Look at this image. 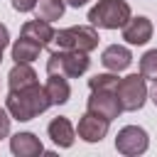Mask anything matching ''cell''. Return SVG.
Listing matches in <instances>:
<instances>
[{
    "mask_svg": "<svg viewBox=\"0 0 157 157\" xmlns=\"http://www.w3.org/2000/svg\"><path fill=\"white\" fill-rule=\"evenodd\" d=\"M34 83H37V74L29 64H15L7 74L10 91H20V88H27V86H34Z\"/></svg>",
    "mask_w": 157,
    "mask_h": 157,
    "instance_id": "2e32d148",
    "label": "cell"
},
{
    "mask_svg": "<svg viewBox=\"0 0 157 157\" xmlns=\"http://www.w3.org/2000/svg\"><path fill=\"white\" fill-rule=\"evenodd\" d=\"M152 37V22L145 17V15H137V17H130L123 27V39L128 44H147Z\"/></svg>",
    "mask_w": 157,
    "mask_h": 157,
    "instance_id": "9c48e42d",
    "label": "cell"
},
{
    "mask_svg": "<svg viewBox=\"0 0 157 157\" xmlns=\"http://www.w3.org/2000/svg\"><path fill=\"white\" fill-rule=\"evenodd\" d=\"M150 98H152V103L157 105V81L152 83V88H150Z\"/></svg>",
    "mask_w": 157,
    "mask_h": 157,
    "instance_id": "cb8c5ba5",
    "label": "cell"
},
{
    "mask_svg": "<svg viewBox=\"0 0 157 157\" xmlns=\"http://www.w3.org/2000/svg\"><path fill=\"white\" fill-rule=\"evenodd\" d=\"M130 17H132L130 15V5L125 0H98L88 10V22L93 27H101V29L125 27V22Z\"/></svg>",
    "mask_w": 157,
    "mask_h": 157,
    "instance_id": "7a4b0ae2",
    "label": "cell"
},
{
    "mask_svg": "<svg viewBox=\"0 0 157 157\" xmlns=\"http://www.w3.org/2000/svg\"><path fill=\"white\" fill-rule=\"evenodd\" d=\"M76 132H78V137H81L83 142H101V140L105 137V132H108V120L86 110V113L78 118Z\"/></svg>",
    "mask_w": 157,
    "mask_h": 157,
    "instance_id": "ba28073f",
    "label": "cell"
},
{
    "mask_svg": "<svg viewBox=\"0 0 157 157\" xmlns=\"http://www.w3.org/2000/svg\"><path fill=\"white\" fill-rule=\"evenodd\" d=\"M39 52H42V44L34 42V39H29V37H22V34L12 44V59H15V64H29V61H34L39 56Z\"/></svg>",
    "mask_w": 157,
    "mask_h": 157,
    "instance_id": "9a60e30c",
    "label": "cell"
},
{
    "mask_svg": "<svg viewBox=\"0 0 157 157\" xmlns=\"http://www.w3.org/2000/svg\"><path fill=\"white\" fill-rule=\"evenodd\" d=\"M44 88H47V96H49L52 105H64L69 101V96H71V88H69L66 76H59V74H49Z\"/></svg>",
    "mask_w": 157,
    "mask_h": 157,
    "instance_id": "5bb4252c",
    "label": "cell"
},
{
    "mask_svg": "<svg viewBox=\"0 0 157 157\" xmlns=\"http://www.w3.org/2000/svg\"><path fill=\"white\" fill-rule=\"evenodd\" d=\"M64 7L66 2L64 0H37V17L39 20H47V22H54L64 15Z\"/></svg>",
    "mask_w": 157,
    "mask_h": 157,
    "instance_id": "e0dca14e",
    "label": "cell"
},
{
    "mask_svg": "<svg viewBox=\"0 0 157 157\" xmlns=\"http://www.w3.org/2000/svg\"><path fill=\"white\" fill-rule=\"evenodd\" d=\"M118 83H120V78H118L115 71H110V74H96L93 78H88L91 91H115Z\"/></svg>",
    "mask_w": 157,
    "mask_h": 157,
    "instance_id": "ac0fdd59",
    "label": "cell"
},
{
    "mask_svg": "<svg viewBox=\"0 0 157 157\" xmlns=\"http://www.w3.org/2000/svg\"><path fill=\"white\" fill-rule=\"evenodd\" d=\"M91 66L88 52H74V49H56L52 52L47 61V74H59L66 78H78Z\"/></svg>",
    "mask_w": 157,
    "mask_h": 157,
    "instance_id": "3957f363",
    "label": "cell"
},
{
    "mask_svg": "<svg viewBox=\"0 0 157 157\" xmlns=\"http://www.w3.org/2000/svg\"><path fill=\"white\" fill-rule=\"evenodd\" d=\"M12 7L17 12H29V10L37 7V0H12Z\"/></svg>",
    "mask_w": 157,
    "mask_h": 157,
    "instance_id": "44dd1931",
    "label": "cell"
},
{
    "mask_svg": "<svg viewBox=\"0 0 157 157\" xmlns=\"http://www.w3.org/2000/svg\"><path fill=\"white\" fill-rule=\"evenodd\" d=\"M101 64H103L108 71H115V74H118V71H125V69L132 64V54H130V49L123 47V44H110V47L103 49Z\"/></svg>",
    "mask_w": 157,
    "mask_h": 157,
    "instance_id": "30bf717a",
    "label": "cell"
},
{
    "mask_svg": "<svg viewBox=\"0 0 157 157\" xmlns=\"http://www.w3.org/2000/svg\"><path fill=\"white\" fill-rule=\"evenodd\" d=\"M10 44V32H7V27L0 22V49H5Z\"/></svg>",
    "mask_w": 157,
    "mask_h": 157,
    "instance_id": "7402d4cb",
    "label": "cell"
},
{
    "mask_svg": "<svg viewBox=\"0 0 157 157\" xmlns=\"http://www.w3.org/2000/svg\"><path fill=\"white\" fill-rule=\"evenodd\" d=\"M98 29L93 25H78V27H66L54 34L56 49H74V52H93L98 47Z\"/></svg>",
    "mask_w": 157,
    "mask_h": 157,
    "instance_id": "277c9868",
    "label": "cell"
},
{
    "mask_svg": "<svg viewBox=\"0 0 157 157\" xmlns=\"http://www.w3.org/2000/svg\"><path fill=\"white\" fill-rule=\"evenodd\" d=\"M118 101L123 105V110H140L147 101V83H145V76L142 74H130L125 78H120L118 88Z\"/></svg>",
    "mask_w": 157,
    "mask_h": 157,
    "instance_id": "5b68a950",
    "label": "cell"
},
{
    "mask_svg": "<svg viewBox=\"0 0 157 157\" xmlns=\"http://www.w3.org/2000/svg\"><path fill=\"white\" fill-rule=\"evenodd\" d=\"M64 2H66V5H71V7H83L88 0H64Z\"/></svg>",
    "mask_w": 157,
    "mask_h": 157,
    "instance_id": "603a6c76",
    "label": "cell"
},
{
    "mask_svg": "<svg viewBox=\"0 0 157 157\" xmlns=\"http://www.w3.org/2000/svg\"><path fill=\"white\" fill-rule=\"evenodd\" d=\"M10 150L17 157H37L44 152V145L34 132H17L10 137Z\"/></svg>",
    "mask_w": 157,
    "mask_h": 157,
    "instance_id": "8fae6325",
    "label": "cell"
},
{
    "mask_svg": "<svg viewBox=\"0 0 157 157\" xmlns=\"http://www.w3.org/2000/svg\"><path fill=\"white\" fill-rule=\"evenodd\" d=\"M54 34H56V32L52 29V25H49L47 20H39V17L22 25V37H29V39L39 42L42 47L52 44V42H54Z\"/></svg>",
    "mask_w": 157,
    "mask_h": 157,
    "instance_id": "4fadbf2b",
    "label": "cell"
},
{
    "mask_svg": "<svg viewBox=\"0 0 157 157\" xmlns=\"http://www.w3.org/2000/svg\"><path fill=\"white\" fill-rule=\"evenodd\" d=\"M140 74L145 78L157 81V49H150V52L142 54V59H140Z\"/></svg>",
    "mask_w": 157,
    "mask_h": 157,
    "instance_id": "d6986e66",
    "label": "cell"
},
{
    "mask_svg": "<svg viewBox=\"0 0 157 157\" xmlns=\"http://www.w3.org/2000/svg\"><path fill=\"white\" fill-rule=\"evenodd\" d=\"M7 132H10V110L0 108V137H7Z\"/></svg>",
    "mask_w": 157,
    "mask_h": 157,
    "instance_id": "ffe728a7",
    "label": "cell"
},
{
    "mask_svg": "<svg viewBox=\"0 0 157 157\" xmlns=\"http://www.w3.org/2000/svg\"><path fill=\"white\" fill-rule=\"evenodd\" d=\"M88 113L101 115L108 123L115 120L123 113V105L118 101V93L115 91H91V96H88Z\"/></svg>",
    "mask_w": 157,
    "mask_h": 157,
    "instance_id": "52a82bcc",
    "label": "cell"
},
{
    "mask_svg": "<svg viewBox=\"0 0 157 157\" xmlns=\"http://www.w3.org/2000/svg\"><path fill=\"white\" fill-rule=\"evenodd\" d=\"M47 132H49L52 142L59 145V147H71V145H74V137H76V130H74L71 120L64 118V115L54 118V120L47 125Z\"/></svg>",
    "mask_w": 157,
    "mask_h": 157,
    "instance_id": "7c38bea8",
    "label": "cell"
},
{
    "mask_svg": "<svg viewBox=\"0 0 157 157\" xmlns=\"http://www.w3.org/2000/svg\"><path fill=\"white\" fill-rule=\"evenodd\" d=\"M150 145V137L142 128L137 125H125L118 135H115V150L120 155H128V157H135V155H142Z\"/></svg>",
    "mask_w": 157,
    "mask_h": 157,
    "instance_id": "8992f818",
    "label": "cell"
},
{
    "mask_svg": "<svg viewBox=\"0 0 157 157\" xmlns=\"http://www.w3.org/2000/svg\"><path fill=\"white\" fill-rule=\"evenodd\" d=\"M52 105L49 96H47V88L34 83V86H27V88H20V91H10L7 98H5V108L10 110V115L20 123H27L32 118H37L39 113H44L47 108Z\"/></svg>",
    "mask_w": 157,
    "mask_h": 157,
    "instance_id": "6da1fadb",
    "label": "cell"
},
{
    "mask_svg": "<svg viewBox=\"0 0 157 157\" xmlns=\"http://www.w3.org/2000/svg\"><path fill=\"white\" fill-rule=\"evenodd\" d=\"M0 61H2V49H0Z\"/></svg>",
    "mask_w": 157,
    "mask_h": 157,
    "instance_id": "d4e9b609",
    "label": "cell"
}]
</instances>
